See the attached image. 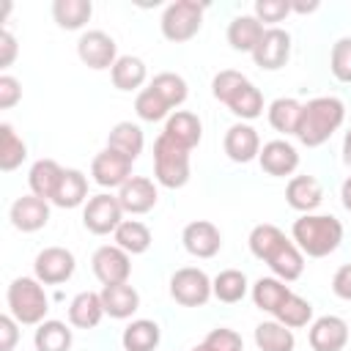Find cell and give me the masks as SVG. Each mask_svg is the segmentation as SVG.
<instances>
[{
  "label": "cell",
  "mask_w": 351,
  "mask_h": 351,
  "mask_svg": "<svg viewBox=\"0 0 351 351\" xmlns=\"http://www.w3.org/2000/svg\"><path fill=\"white\" fill-rule=\"evenodd\" d=\"M159 200L156 184L148 176H132L121 189H118V203L126 214H148Z\"/></svg>",
  "instance_id": "9a60e30c"
},
{
  "label": "cell",
  "mask_w": 351,
  "mask_h": 351,
  "mask_svg": "<svg viewBox=\"0 0 351 351\" xmlns=\"http://www.w3.org/2000/svg\"><path fill=\"white\" fill-rule=\"evenodd\" d=\"M90 14H93V3L90 0H55L52 3V16H55L58 27H63V30L85 27Z\"/></svg>",
  "instance_id": "d590c367"
},
{
  "label": "cell",
  "mask_w": 351,
  "mask_h": 351,
  "mask_svg": "<svg viewBox=\"0 0 351 351\" xmlns=\"http://www.w3.org/2000/svg\"><path fill=\"white\" fill-rule=\"evenodd\" d=\"M134 112H137V118H143V121H148V123L162 121V118H170L167 101H165L151 85L137 93V99H134Z\"/></svg>",
  "instance_id": "b9f144b4"
},
{
  "label": "cell",
  "mask_w": 351,
  "mask_h": 351,
  "mask_svg": "<svg viewBox=\"0 0 351 351\" xmlns=\"http://www.w3.org/2000/svg\"><path fill=\"white\" fill-rule=\"evenodd\" d=\"M203 346L208 351H244V340L236 329H228V326H217L206 335Z\"/></svg>",
  "instance_id": "ee69618b"
},
{
  "label": "cell",
  "mask_w": 351,
  "mask_h": 351,
  "mask_svg": "<svg viewBox=\"0 0 351 351\" xmlns=\"http://www.w3.org/2000/svg\"><path fill=\"white\" fill-rule=\"evenodd\" d=\"M162 134L170 137L173 143H178L181 148L192 151V148L200 143V137H203V123H200V118H197L195 112H189V110H176V112L165 121V132H162Z\"/></svg>",
  "instance_id": "44dd1931"
},
{
  "label": "cell",
  "mask_w": 351,
  "mask_h": 351,
  "mask_svg": "<svg viewBox=\"0 0 351 351\" xmlns=\"http://www.w3.org/2000/svg\"><path fill=\"white\" fill-rule=\"evenodd\" d=\"M269 269H271V274L277 277V280H282V282H293V280H299L302 277V271H304V255H302V250L293 244V239H285L282 244H277V250L263 261Z\"/></svg>",
  "instance_id": "ffe728a7"
},
{
  "label": "cell",
  "mask_w": 351,
  "mask_h": 351,
  "mask_svg": "<svg viewBox=\"0 0 351 351\" xmlns=\"http://www.w3.org/2000/svg\"><path fill=\"white\" fill-rule=\"evenodd\" d=\"M63 170H66V167H60L55 159H36L33 167H30V173H27L30 195H36V197L52 203V197H55V192H58V184H60V178H63Z\"/></svg>",
  "instance_id": "7402d4cb"
},
{
  "label": "cell",
  "mask_w": 351,
  "mask_h": 351,
  "mask_svg": "<svg viewBox=\"0 0 351 351\" xmlns=\"http://www.w3.org/2000/svg\"><path fill=\"white\" fill-rule=\"evenodd\" d=\"M274 321H280L288 329H302V326H307L313 321V304L307 299H302L299 293L291 291V296L277 307Z\"/></svg>",
  "instance_id": "f35d334b"
},
{
  "label": "cell",
  "mask_w": 351,
  "mask_h": 351,
  "mask_svg": "<svg viewBox=\"0 0 351 351\" xmlns=\"http://www.w3.org/2000/svg\"><path fill=\"white\" fill-rule=\"evenodd\" d=\"M162 340V329L156 321L151 318H137L132 321L123 335H121V343H123V351H156Z\"/></svg>",
  "instance_id": "4316f807"
},
{
  "label": "cell",
  "mask_w": 351,
  "mask_h": 351,
  "mask_svg": "<svg viewBox=\"0 0 351 351\" xmlns=\"http://www.w3.org/2000/svg\"><path fill=\"white\" fill-rule=\"evenodd\" d=\"M104 315L107 313L101 304V293L96 291H80L69 304V324L77 329H93Z\"/></svg>",
  "instance_id": "cb8c5ba5"
},
{
  "label": "cell",
  "mask_w": 351,
  "mask_h": 351,
  "mask_svg": "<svg viewBox=\"0 0 351 351\" xmlns=\"http://www.w3.org/2000/svg\"><path fill=\"white\" fill-rule=\"evenodd\" d=\"M348 337H351L348 324L340 315H321L310 324V332H307L313 351H343Z\"/></svg>",
  "instance_id": "5bb4252c"
},
{
  "label": "cell",
  "mask_w": 351,
  "mask_h": 351,
  "mask_svg": "<svg viewBox=\"0 0 351 351\" xmlns=\"http://www.w3.org/2000/svg\"><path fill=\"white\" fill-rule=\"evenodd\" d=\"M222 148L228 154L230 162L236 165H247L252 159H258L261 154V137L258 132L250 126V123H233L228 132H225V140H222Z\"/></svg>",
  "instance_id": "e0dca14e"
},
{
  "label": "cell",
  "mask_w": 351,
  "mask_h": 351,
  "mask_svg": "<svg viewBox=\"0 0 351 351\" xmlns=\"http://www.w3.org/2000/svg\"><path fill=\"white\" fill-rule=\"evenodd\" d=\"M110 77L118 90H137L148 80V69L137 55H121L110 69Z\"/></svg>",
  "instance_id": "f546056e"
},
{
  "label": "cell",
  "mask_w": 351,
  "mask_h": 351,
  "mask_svg": "<svg viewBox=\"0 0 351 351\" xmlns=\"http://www.w3.org/2000/svg\"><path fill=\"white\" fill-rule=\"evenodd\" d=\"M74 269H77L74 252L66 247H44L33 261V277L44 285H60L71 280Z\"/></svg>",
  "instance_id": "ba28073f"
},
{
  "label": "cell",
  "mask_w": 351,
  "mask_h": 351,
  "mask_svg": "<svg viewBox=\"0 0 351 351\" xmlns=\"http://www.w3.org/2000/svg\"><path fill=\"white\" fill-rule=\"evenodd\" d=\"M93 274L101 285H118V282H129L132 274V255L123 252L118 244H104L93 252L90 258Z\"/></svg>",
  "instance_id": "30bf717a"
},
{
  "label": "cell",
  "mask_w": 351,
  "mask_h": 351,
  "mask_svg": "<svg viewBox=\"0 0 351 351\" xmlns=\"http://www.w3.org/2000/svg\"><path fill=\"white\" fill-rule=\"evenodd\" d=\"M16 340H19V321L11 313L0 315V351H14Z\"/></svg>",
  "instance_id": "c3c4849f"
},
{
  "label": "cell",
  "mask_w": 351,
  "mask_h": 351,
  "mask_svg": "<svg viewBox=\"0 0 351 351\" xmlns=\"http://www.w3.org/2000/svg\"><path fill=\"white\" fill-rule=\"evenodd\" d=\"M170 296L184 307H203L214 296L211 277L197 266H181L170 277Z\"/></svg>",
  "instance_id": "8992f818"
},
{
  "label": "cell",
  "mask_w": 351,
  "mask_h": 351,
  "mask_svg": "<svg viewBox=\"0 0 351 351\" xmlns=\"http://www.w3.org/2000/svg\"><path fill=\"white\" fill-rule=\"evenodd\" d=\"M5 302L19 326H38L41 321H47L49 299L44 293V282H38L36 277H16L5 291Z\"/></svg>",
  "instance_id": "3957f363"
},
{
  "label": "cell",
  "mask_w": 351,
  "mask_h": 351,
  "mask_svg": "<svg viewBox=\"0 0 351 351\" xmlns=\"http://www.w3.org/2000/svg\"><path fill=\"white\" fill-rule=\"evenodd\" d=\"M329 69H332L335 80L351 82V36L335 41L332 55H329Z\"/></svg>",
  "instance_id": "7bdbcfd3"
},
{
  "label": "cell",
  "mask_w": 351,
  "mask_h": 351,
  "mask_svg": "<svg viewBox=\"0 0 351 351\" xmlns=\"http://www.w3.org/2000/svg\"><path fill=\"white\" fill-rule=\"evenodd\" d=\"M315 8H318V3H291V11H296V14H310Z\"/></svg>",
  "instance_id": "db71d44e"
},
{
  "label": "cell",
  "mask_w": 351,
  "mask_h": 351,
  "mask_svg": "<svg viewBox=\"0 0 351 351\" xmlns=\"http://www.w3.org/2000/svg\"><path fill=\"white\" fill-rule=\"evenodd\" d=\"M225 104H228L230 112L239 115L241 121H252V118H258V115L263 112V93L247 80V82H241V85L228 96Z\"/></svg>",
  "instance_id": "836d02e7"
},
{
  "label": "cell",
  "mask_w": 351,
  "mask_h": 351,
  "mask_svg": "<svg viewBox=\"0 0 351 351\" xmlns=\"http://www.w3.org/2000/svg\"><path fill=\"white\" fill-rule=\"evenodd\" d=\"M151 88L167 101L170 110H173V107H181V104L186 101V93H189L186 80H184L181 74H176V71H162V74H156V77L151 80Z\"/></svg>",
  "instance_id": "60d3db41"
},
{
  "label": "cell",
  "mask_w": 351,
  "mask_h": 351,
  "mask_svg": "<svg viewBox=\"0 0 351 351\" xmlns=\"http://www.w3.org/2000/svg\"><path fill=\"white\" fill-rule=\"evenodd\" d=\"M250 252L258 258V261H266L274 250H277V244H282L285 241V233L277 228V225H271V222H261V225H255L252 230H250Z\"/></svg>",
  "instance_id": "ab89813d"
},
{
  "label": "cell",
  "mask_w": 351,
  "mask_h": 351,
  "mask_svg": "<svg viewBox=\"0 0 351 351\" xmlns=\"http://www.w3.org/2000/svg\"><path fill=\"white\" fill-rule=\"evenodd\" d=\"M346 121V104L337 96H315L307 104H302V121L296 129V137L307 148L324 145Z\"/></svg>",
  "instance_id": "6da1fadb"
},
{
  "label": "cell",
  "mask_w": 351,
  "mask_h": 351,
  "mask_svg": "<svg viewBox=\"0 0 351 351\" xmlns=\"http://www.w3.org/2000/svg\"><path fill=\"white\" fill-rule=\"evenodd\" d=\"M121 222H123V208L118 203V195L99 192V195L88 197V203L82 208V225L88 233L107 236V233H115Z\"/></svg>",
  "instance_id": "52a82bcc"
},
{
  "label": "cell",
  "mask_w": 351,
  "mask_h": 351,
  "mask_svg": "<svg viewBox=\"0 0 351 351\" xmlns=\"http://www.w3.org/2000/svg\"><path fill=\"white\" fill-rule=\"evenodd\" d=\"M101 304H104V313L110 318H132L140 307V293L129 285V282H118V285H104L101 291Z\"/></svg>",
  "instance_id": "603a6c76"
},
{
  "label": "cell",
  "mask_w": 351,
  "mask_h": 351,
  "mask_svg": "<svg viewBox=\"0 0 351 351\" xmlns=\"http://www.w3.org/2000/svg\"><path fill=\"white\" fill-rule=\"evenodd\" d=\"M285 200L302 214H313L324 200V186L315 176H293L285 186Z\"/></svg>",
  "instance_id": "d6986e66"
},
{
  "label": "cell",
  "mask_w": 351,
  "mask_h": 351,
  "mask_svg": "<svg viewBox=\"0 0 351 351\" xmlns=\"http://www.w3.org/2000/svg\"><path fill=\"white\" fill-rule=\"evenodd\" d=\"M8 219L16 230L22 233H36L49 222V203L36 197V195H22L11 203Z\"/></svg>",
  "instance_id": "2e32d148"
},
{
  "label": "cell",
  "mask_w": 351,
  "mask_h": 351,
  "mask_svg": "<svg viewBox=\"0 0 351 351\" xmlns=\"http://www.w3.org/2000/svg\"><path fill=\"white\" fill-rule=\"evenodd\" d=\"M143 145H145L143 129H140L137 123H132V121H121V123H115V126L110 129V134H107V148L123 154V156L132 159V162L143 154Z\"/></svg>",
  "instance_id": "83f0119b"
},
{
  "label": "cell",
  "mask_w": 351,
  "mask_h": 351,
  "mask_svg": "<svg viewBox=\"0 0 351 351\" xmlns=\"http://www.w3.org/2000/svg\"><path fill=\"white\" fill-rule=\"evenodd\" d=\"M77 55L80 60L93 69V71H101V69H112L115 60H118V44L110 33L104 30H88L80 36L77 41Z\"/></svg>",
  "instance_id": "9c48e42d"
},
{
  "label": "cell",
  "mask_w": 351,
  "mask_h": 351,
  "mask_svg": "<svg viewBox=\"0 0 351 351\" xmlns=\"http://www.w3.org/2000/svg\"><path fill=\"white\" fill-rule=\"evenodd\" d=\"M266 115H269V123H271L274 132H280V134H296L299 121H302V101H296L291 96H280V99H274L269 104Z\"/></svg>",
  "instance_id": "4dcf8cb0"
},
{
  "label": "cell",
  "mask_w": 351,
  "mask_h": 351,
  "mask_svg": "<svg viewBox=\"0 0 351 351\" xmlns=\"http://www.w3.org/2000/svg\"><path fill=\"white\" fill-rule=\"evenodd\" d=\"M291 14V0H255V19L263 25L269 22L274 27V22H282Z\"/></svg>",
  "instance_id": "bcb514c9"
},
{
  "label": "cell",
  "mask_w": 351,
  "mask_h": 351,
  "mask_svg": "<svg viewBox=\"0 0 351 351\" xmlns=\"http://www.w3.org/2000/svg\"><path fill=\"white\" fill-rule=\"evenodd\" d=\"M293 244L307 258H326L343 241V222L332 214H302L291 228Z\"/></svg>",
  "instance_id": "7a4b0ae2"
},
{
  "label": "cell",
  "mask_w": 351,
  "mask_h": 351,
  "mask_svg": "<svg viewBox=\"0 0 351 351\" xmlns=\"http://www.w3.org/2000/svg\"><path fill=\"white\" fill-rule=\"evenodd\" d=\"M211 291L219 302L225 304H236L247 296L250 291V282H247V274L239 271V269H222L214 280H211Z\"/></svg>",
  "instance_id": "e575fe53"
},
{
  "label": "cell",
  "mask_w": 351,
  "mask_h": 351,
  "mask_svg": "<svg viewBox=\"0 0 351 351\" xmlns=\"http://www.w3.org/2000/svg\"><path fill=\"white\" fill-rule=\"evenodd\" d=\"M112 236H115V244L129 255H143L154 241L148 225H143L140 219H123Z\"/></svg>",
  "instance_id": "8d00e7d4"
},
{
  "label": "cell",
  "mask_w": 351,
  "mask_h": 351,
  "mask_svg": "<svg viewBox=\"0 0 351 351\" xmlns=\"http://www.w3.org/2000/svg\"><path fill=\"white\" fill-rule=\"evenodd\" d=\"M90 176L99 186L104 189H112V186H123L129 178H132V159H126L123 154L112 151V148H104L93 156L90 162Z\"/></svg>",
  "instance_id": "7c38bea8"
},
{
  "label": "cell",
  "mask_w": 351,
  "mask_h": 351,
  "mask_svg": "<svg viewBox=\"0 0 351 351\" xmlns=\"http://www.w3.org/2000/svg\"><path fill=\"white\" fill-rule=\"evenodd\" d=\"M85 200H88V176L82 170H77V167H66L52 203L58 208H77Z\"/></svg>",
  "instance_id": "484cf974"
},
{
  "label": "cell",
  "mask_w": 351,
  "mask_h": 351,
  "mask_svg": "<svg viewBox=\"0 0 351 351\" xmlns=\"http://www.w3.org/2000/svg\"><path fill=\"white\" fill-rule=\"evenodd\" d=\"M22 99V85L16 77L3 74L0 77V110H11L16 101Z\"/></svg>",
  "instance_id": "7dc6e473"
},
{
  "label": "cell",
  "mask_w": 351,
  "mask_h": 351,
  "mask_svg": "<svg viewBox=\"0 0 351 351\" xmlns=\"http://www.w3.org/2000/svg\"><path fill=\"white\" fill-rule=\"evenodd\" d=\"M192 165H189V151L173 143L170 137L159 134L154 143V178L165 189H181L189 181Z\"/></svg>",
  "instance_id": "277c9868"
},
{
  "label": "cell",
  "mask_w": 351,
  "mask_h": 351,
  "mask_svg": "<svg viewBox=\"0 0 351 351\" xmlns=\"http://www.w3.org/2000/svg\"><path fill=\"white\" fill-rule=\"evenodd\" d=\"M252 302H255V307L258 310H263V313H277V307L291 296V288L282 282V280H277L274 274L271 277H261V280H255V285H252Z\"/></svg>",
  "instance_id": "1f68e13d"
},
{
  "label": "cell",
  "mask_w": 351,
  "mask_h": 351,
  "mask_svg": "<svg viewBox=\"0 0 351 351\" xmlns=\"http://www.w3.org/2000/svg\"><path fill=\"white\" fill-rule=\"evenodd\" d=\"M266 27L255 19V14H241V16H233V22L228 25V44L236 49V52H255V47L261 44Z\"/></svg>",
  "instance_id": "d4e9b609"
},
{
  "label": "cell",
  "mask_w": 351,
  "mask_h": 351,
  "mask_svg": "<svg viewBox=\"0 0 351 351\" xmlns=\"http://www.w3.org/2000/svg\"><path fill=\"white\" fill-rule=\"evenodd\" d=\"M255 346L258 351H293L296 337L293 329L282 326L280 321H261L255 326Z\"/></svg>",
  "instance_id": "d6a6232c"
},
{
  "label": "cell",
  "mask_w": 351,
  "mask_h": 351,
  "mask_svg": "<svg viewBox=\"0 0 351 351\" xmlns=\"http://www.w3.org/2000/svg\"><path fill=\"white\" fill-rule=\"evenodd\" d=\"M332 293L337 299L351 302V263H343L332 277Z\"/></svg>",
  "instance_id": "681fc988"
},
{
  "label": "cell",
  "mask_w": 351,
  "mask_h": 351,
  "mask_svg": "<svg viewBox=\"0 0 351 351\" xmlns=\"http://www.w3.org/2000/svg\"><path fill=\"white\" fill-rule=\"evenodd\" d=\"M343 162H346V167H351V126L343 137Z\"/></svg>",
  "instance_id": "f5cc1de1"
},
{
  "label": "cell",
  "mask_w": 351,
  "mask_h": 351,
  "mask_svg": "<svg viewBox=\"0 0 351 351\" xmlns=\"http://www.w3.org/2000/svg\"><path fill=\"white\" fill-rule=\"evenodd\" d=\"M340 200H343V206H346V211H351V176L343 181V186H340Z\"/></svg>",
  "instance_id": "816d5d0a"
},
{
  "label": "cell",
  "mask_w": 351,
  "mask_h": 351,
  "mask_svg": "<svg viewBox=\"0 0 351 351\" xmlns=\"http://www.w3.org/2000/svg\"><path fill=\"white\" fill-rule=\"evenodd\" d=\"M27 159V145L25 140L14 132L11 123H0V170L11 173Z\"/></svg>",
  "instance_id": "74e56055"
},
{
  "label": "cell",
  "mask_w": 351,
  "mask_h": 351,
  "mask_svg": "<svg viewBox=\"0 0 351 351\" xmlns=\"http://www.w3.org/2000/svg\"><path fill=\"white\" fill-rule=\"evenodd\" d=\"M291 58V33L282 30V27H266L261 44L255 47L252 52V60L258 69H266V71H277L288 63Z\"/></svg>",
  "instance_id": "8fae6325"
},
{
  "label": "cell",
  "mask_w": 351,
  "mask_h": 351,
  "mask_svg": "<svg viewBox=\"0 0 351 351\" xmlns=\"http://www.w3.org/2000/svg\"><path fill=\"white\" fill-rule=\"evenodd\" d=\"M181 241H184V250L195 258H214L219 250H222V233L214 222L208 219H195L189 225H184L181 230Z\"/></svg>",
  "instance_id": "4fadbf2b"
},
{
  "label": "cell",
  "mask_w": 351,
  "mask_h": 351,
  "mask_svg": "<svg viewBox=\"0 0 351 351\" xmlns=\"http://www.w3.org/2000/svg\"><path fill=\"white\" fill-rule=\"evenodd\" d=\"M258 162H261L263 173H269L274 178H285L299 167V154L288 140H269L261 145Z\"/></svg>",
  "instance_id": "ac0fdd59"
},
{
  "label": "cell",
  "mask_w": 351,
  "mask_h": 351,
  "mask_svg": "<svg viewBox=\"0 0 351 351\" xmlns=\"http://www.w3.org/2000/svg\"><path fill=\"white\" fill-rule=\"evenodd\" d=\"M71 343H74V335L63 321L47 318L36 326V335H33L36 351H71Z\"/></svg>",
  "instance_id": "f1b7e54d"
},
{
  "label": "cell",
  "mask_w": 351,
  "mask_h": 351,
  "mask_svg": "<svg viewBox=\"0 0 351 351\" xmlns=\"http://www.w3.org/2000/svg\"><path fill=\"white\" fill-rule=\"evenodd\" d=\"M192 351H208V348H206V346H203V343H200V346H195V348H192Z\"/></svg>",
  "instance_id": "11a10c76"
},
{
  "label": "cell",
  "mask_w": 351,
  "mask_h": 351,
  "mask_svg": "<svg viewBox=\"0 0 351 351\" xmlns=\"http://www.w3.org/2000/svg\"><path fill=\"white\" fill-rule=\"evenodd\" d=\"M203 11L206 5L197 3V0H176L165 8L162 14V36L173 44H181V41H189L200 33V25H203Z\"/></svg>",
  "instance_id": "5b68a950"
},
{
  "label": "cell",
  "mask_w": 351,
  "mask_h": 351,
  "mask_svg": "<svg viewBox=\"0 0 351 351\" xmlns=\"http://www.w3.org/2000/svg\"><path fill=\"white\" fill-rule=\"evenodd\" d=\"M14 58H16V38L11 36V30H0V66L3 69H8L11 63H14Z\"/></svg>",
  "instance_id": "f907efd6"
},
{
  "label": "cell",
  "mask_w": 351,
  "mask_h": 351,
  "mask_svg": "<svg viewBox=\"0 0 351 351\" xmlns=\"http://www.w3.org/2000/svg\"><path fill=\"white\" fill-rule=\"evenodd\" d=\"M241 82H247V77H244L241 71H236V69H222V71L214 74V80H211V93H214L217 101L225 104L228 96H230Z\"/></svg>",
  "instance_id": "f6af8a7d"
}]
</instances>
